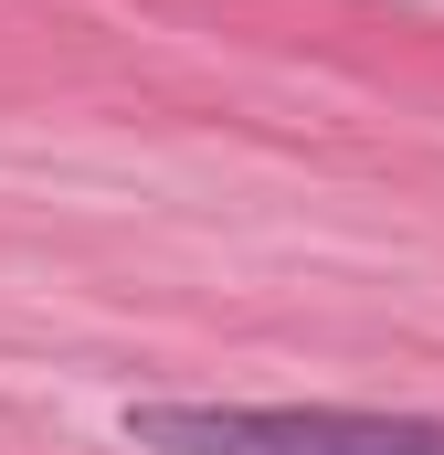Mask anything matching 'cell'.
I'll return each instance as SVG.
<instances>
[{
    "label": "cell",
    "instance_id": "6da1fadb",
    "mask_svg": "<svg viewBox=\"0 0 444 455\" xmlns=\"http://www.w3.org/2000/svg\"><path fill=\"white\" fill-rule=\"evenodd\" d=\"M127 445L148 455H444V424L338 413V403H127Z\"/></svg>",
    "mask_w": 444,
    "mask_h": 455
}]
</instances>
